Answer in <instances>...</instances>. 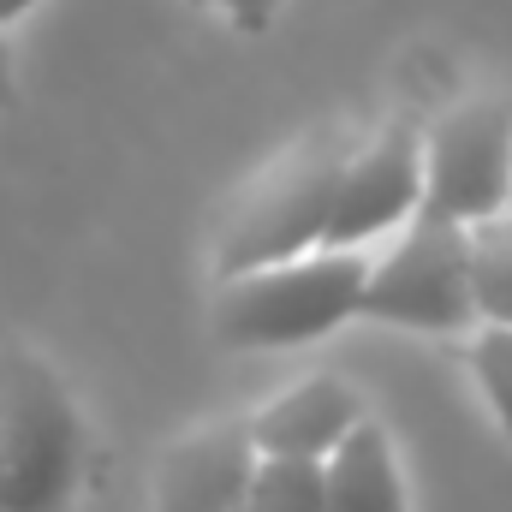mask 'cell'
<instances>
[{"mask_svg": "<svg viewBox=\"0 0 512 512\" xmlns=\"http://www.w3.org/2000/svg\"><path fill=\"white\" fill-rule=\"evenodd\" d=\"M328 512H411L405 477L393 459L382 423H358L334 453H328Z\"/></svg>", "mask_w": 512, "mask_h": 512, "instance_id": "9c48e42d", "label": "cell"}, {"mask_svg": "<svg viewBox=\"0 0 512 512\" xmlns=\"http://www.w3.org/2000/svg\"><path fill=\"white\" fill-rule=\"evenodd\" d=\"M245 512H328V459L256 453Z\"/></svg>", "mask_w": 512, "mask_h": 512, "instance_id": "30bf717a", "label": "cell"}, {"mask_svg": "<svg viewBox=\"0 0 512 512\" xmlns=\"http://www.w3.org/2000/svg\"><path fill=\"white\" fill-rule=\"evenodd\" d=\"M364 322L387 328H423V334H459L477 322V292H471V227L417 209L393 251L370 256L364 274V298H358Z\"/></svg>", "mask_w": 512, "mask_h": 512, "instance_id": "277c9868", "label": "cell"}, {"mask_svg": "<svg viewBox=\"0 0 512 512\" xmlns=\"http://www.w3.org/2000/svg\"><path fill=\"white\" fill-rule=\"evenodd\" d=\"M251 471V417H209L161 453L149 483V512H239Z\"/></svg>", "mask_w": 512, "mask_h": 512, "instance_id": "52a82bcc", "label": "cell"}, {"mask_svg": "<svg viewBox=\"0 0 512 512\" xmlns=\"http://www.w3.org/2000/svg\"><path fill=\"white\" fill-rule=\"evenodd\" d=\"M90 471L78 399L24 346H0V512H66Z\"/></svg>", "mask_w": 512, "mask_h": 512, "instance_id": "7a4b0ae2", "label": "cell"}, {"mask_svg": "<svg viewBox=\"0 0 512 512\" xmlns=\"http://www.w3.org/2000/svg\"><path fill=\"white\" fill-rule=\"evenodd\" d=\"M352 149H358V137L346 126H316L304 137H292L233 197L221 245H215V274H239V268H256V262L316 251L322 233H328L334 191H340V173H346Z\"/></svg>", "mask_w": 512, "mask_h": 512, "instance_id": "3957f363", "label": "cell"}, {"mask_svg": "<svg viewBox=\"0 0 512 512\" xmlns=\"http://www.w3.org/2000/svg\"><path fill=\"white\" fill-rule=\"evenodd\" d=\"M191 6H203V12H221L233 30H245V36H262L268 24H274V12H280V0H191Z\"/></svg>", "mask_w": 512, "mask_h": 512, "instance_id": "4fadbf2b", "label": "cell"}, {"mask_svg": "<svg viewBox=\"0 0 512 512\" xmlns=\"http://www.w3.org/2000/svg\"><path fill=\"white\" fill-rule=\"evenodd\" d=\"M358 423H364V399L340 376H304L286 393H274L262 411H251V441H256V453L328 459Z\"/></svg>", "mask_w": 512, "mask_h": 512, "instance_id": "ba28073f", "label": "cell"}, {"mask_svg": "<svg viewBox=\"0 0 512 512\" xmlns=\"http://www.w3.org/2000/svg\"><path fill=\"white\" fill-rule=\"evenodd\" d=\"M30 6H42V0H0V30H6V24H12V18H24V12H30Z\"/></svg>", "mask_w": 512, "mask_h": 512, "instance_id": "9a60e30c", "label": "cell"}, {"mask_svg": "<svg viewBox=\"0 0 512 512\" xmlns=\"http://www.w3.org/2000/svg\"><path fill=\"white\" fill-rule=\"evenodd\" d=\"M471 292L477 322H512V209L471 227Z\"/></svg>", "mask_w": 512, "mask_h": 512, "instance_id": "8fae6325", "label": "cell"}, {"mask_svg": "<svg viewBox=\"0 0 512 512\" xmlns=\"http://www.w3.org/2000/svg\"><path fill=\"white\" fill-rule=\"evenodd\" d=\"M370 256L358 245H316L304 256L256 262L221 274L215 292V340L233 352H286L310 346L358 316Z\"/></svg>", "mask_w": 512, "mask_h": 512, "instance_id": "6da1fadb", "label": "cell"}, {"mask_svg": "<svg viewBox=\"0 0 512 512\" xmlns=\"http://www.w3.org/2000/svg\"><path fill=\"white\" fill-rule=\"evenodd\" d=\"M18 102V90H12V54H6V42H0V114Z\"/></svg>", "mask_w": 512, "mask_h": 512, "instance_id": "5bb4252c", "label": "cell"}, {"mask_svg": "<svg viewBox=\"0 0 512 512\" xmlns=\"http://www.w3.org/2000/svg\"><path fill=\"white\" fill-rule=\"evenodd\" d=\"M447 221H489L512 209V102L477 96L423 131V203Z\"/></svg>", "mask_w": 512, "mask_h": 512, "instance_id": "5b68a950", "label": "cell"}, {"mask_svg": "<svg viewBox=\"0 0 512 512\" xmlns=\"http://www.w3.org/2000/svg\"><path fill=\"white\" fill-rule=\"evenodd\" d=\"M471 376L483 387L495 423L512 435V322H483L471 340Z\"/></svg>", "mask_w": 512, "mask_h": 512, "instance_id": "7c38bea8", "label": "cell"}, {"mask_svg": "<svg viewBox=\"0 0 512 512\" xmlns=\"http://www.w3.org/2000/svg\"><path fill=\"white\" fill-rule=\"evenodd\" d=\"M417 203H423V131L393 120L352 149L322 245H358L364 251L387 233H399L417 215Z\"/></svg>", "mask_w": 512, "mask_h": 512, "instance_id": "8992f818", "label": "cell"}]
</instances>
